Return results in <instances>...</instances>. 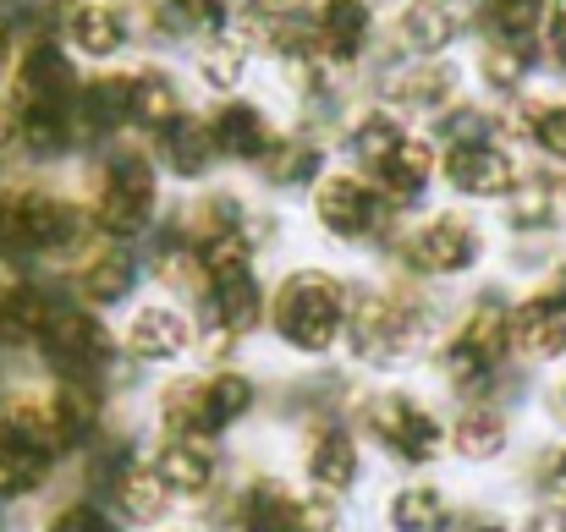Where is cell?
<instances>
[{"instance_id": "43", "label": "cell", "mask_w": 566, "mask_h": 532, "mask_svg": "<svg viewBox=\"0 0 566 532\" xmlns=\"http://www.w3.org/2000/svg\"><path fill=\"white\" fill-rule=\"evenodd\" d=\"M440 138H446V149H457V143H484V138H495V116H490V110H473V105H451V110L440 116Z\"/></svg>"}, {"instance_id": "20", "label": "cell", "mask_w": 566, "mask_h": 532, "mask_svg": "<svg viewBox=\"0 0 566 532\" xmlns=\"http://www.w3.org/2000/svg\"><path fill=\"white\" fill-rule=\"evenodd\" d=\"M133 286H138V253L127 242H111V247L88 253L83 269H77V302L94 308V313L99 308H122L133 297Z\"/></svg>"}, {"instance_id": "6", "label": "cell", "mask_w": 566, "mask_h": 532, "mask_svg": "<svg viewBox=\"0 0 566 532\" xmlns=\"http://www.w3.org/2000/svg\"><path fill=\"white\" fill-rule=\"evenodd\" d=\"M155 198H160V177L144 155H133V149L111 155L105 171H99V187H94V209H88L94 231H105L111 242L144 236L149 220H155Z\"/></svg>"}, {"instance_id": "51", "label": "cell", "mask_w": 566, "mask_h": 532, "mask_svg": "<svg viewBox=\"0 0 566 532\" xmlns=\"http://www.w3.org/2000/svg\"><path fill=\"white\" fill-rule=\"evenodd\" d=\"M160 532H192V528H160Z\"/></svg>"}, {"instance_id": "31", "label": "cell", "mask_w": 566, "mask_h": 532, "mask_svg": "<svg viewBox=\"0 0 566 532\" xmlns=\"http://www.w3.org/2000/svg\"><path fill=\"white\" fill-rule=\"evenodd\" d=\"M77 127L94 138H111L133 127V77H94L77 94Z\"/></svg>"}, {"instance_id": "27", "label": "cell", "mask_w": 566, "mask_h": 532, "mask_svg": "<svg viewBox=\"0 0 566 532\" xmlns=\"http://www.w3.org/2000/svg\"><path fill=\"white\" fill-rule=\"evenodd\" d=\"M434 166H440V160H434V149H429L423 138H412V132H407V138L385 155V166L375 171V181H379V192L401 209V203H418V198H423V187L434 181Z\"/></svg>"}, {"instance_id": "37", "label": "cell", "mask_w": 566, "mask_h": 532, "mask_svg": "<svg viewBox=\"0 0 566 532\" xmlns=\"http://www.w3.org/2000/svg\"><path fill=\"white\" fill-rule=\"evenodd\" d=\"M556 214H562V187H556L551 177H523L517 181V192L506 198V220H512V231H551Z\"/></svg>"}, {"instance_id": "11", "label": "cell", "mask_w": 566, "mask_h": 532, "mask_svg": "<svg viewBox=\"0 0 566 532\" xmlns=\"http://www.w3.org/2000/svg\"><path fill=\"white\" fill-rule=\"evenodd\" d=\"M94 500H105L111 506V517L122 522V528H138V532H160L166 528V517H171V489L160 483V472L149 467V456L138 450L133 461H122L99 489H94Z\"/></svg>"}, {"instance_id": "49", "label": "cell", "mask_w": 566, "mask_h": 532, "mask_svg": "<svg viewBox=\"0 0 566 532\" xmlns=\"http://www.w3.org/2000/svg\"><path fill=\"white\" fill-rule=\"evenodd\" d=\"M11 39H17V28L0 17V66H6V55H11Z\"/></svg>"}, {"instance_id": "5", "label": "cell", "mask_w": 566, "mask_h": 532, "mask_svg": "<svg viewBox=\"0 0 566 532\" xmlns=\"http://www.w3.org/2000/svg\"><path fill=\"white\" fill-rule=\"evenodd\" d=\"M33 352H39L44 373H50L55 384H111V379H116V362H122L116 336H111L105 319H99L94 308H83V302H61Z\"/></svg>"}, {"instance_id": "8", "label": "cell", "mask_w": 566, "mask_h": 532, "mask_svg": "<svg viewBox=\"0 0 566 532\" xmlns=\"http://www.w3.org/2000/svg\"><path fill=\"white\" fill-rule=\"evenodd\" d=\"M407 247V269L429 275V280H457L484 258V236L468 214H434L429 225H418L412 236H401Z\"/></svg>"}, {"instance_id": "7", "label": "cell", "mask_w": 566, "mask_h": 532, "mask_svg": "<svg viewBox=\"0 0 566 532\" xmlns=\"http://www.w3.org/2000/svg\"><path fill=\"white\" fill-rule=\"evenodd\" d=\"M303 489L325 494V500H347L358 483H364V445H358V428L347 417H319V423H303Z\"/></svg>"}, {"instance_id": "2", "label": "cell", "mask_w": 566, "mask_h": 532, "mask_svg": "<svg viewBox=\"0 0 566 532\" xmlns=\"http://www.w3.org/2000/svg\"><path fill=\"white\" fill-rule=\"evenodd\" d=\"M347 308H353V286L331 269H292L275 291H270V336L292 357H331L347 341Z\"/></svg>"}, {"instance_id": "9", "label": "cell", "mask_w": 566, "mask_h": 532, "mask_svg": "<svg viewBox=\"0 0 566 532\" xmlns=\"http://www.w3.org/2000/svg\"><path fill=\"white\" fill-rule=\"evenodd\" d=\"M390 198L369 187L364 177H331L314 192V214L336 242H369V236H390Z\"/></svg>"}, {"instance_id": "4", "label": "cell", "mask_w": 566, "mask_h": 532, "mask_svg": "<svg viewBox=\"0 0 566 532\" xmlns=\"http://www.w3.org/2000/svg\"><path fill=\"white\" fill-rule=\"evenodd\" d=\"M358 439H369L379 456H390L396 467H434L451 439H446V417L418 395V390H401V384H385V390H369L358 401Z\"/></svg>"}, {"instance_id": "15", "label": "cell", "mask_w": 566, "mask_h": 532, "mask_svg": "<svg viewBox=\"0 0 566 532\" xmlns=\"http://www.w3.org/2000/svg\"><path fill=\"white\" fill-rule=\"evenodd\" d=\"M94 231V214L55 198V192H22V247L28 253H72Z\"/></svg>"}, {"instance_id": "3", "label": "cell", "mask_w": 566, "mask_h": 532, "mask_svg": "<svg viewBox=\"0 0 566 532\" xmlns=\"http://www.w3.org/2000/svg\"><path fill=\"white\" fill-rule=\"evenodd\" d=\"M434 319L423 308V297L401 291V286H353V308H347V357L358 368H401L429 347Z\"/></svg>"}, {"instance_id": "24", "label": "cell", "mask_w": 566, "mask_h": 532, "mask_svg": "<svg viewBox=\"0 0 566 532\" xmlns=\"http://www.w3.org/2000/svg\"><path fill=\"white\" fill-rule=\"evenodd\" d=\"M55 291L44 280H11L6 297H0V347L22 352V347H39L44 324L55 319Z\"/></svg>"}, {"instance_id": "36", "label": "cell", "mask_w": 566, "mask_h": 532, "mask_svg": "<svg viewBox=\"0 0 566 532\" xmlns=\"http://www.w3.org/2000/svg\"><path fill=\"white\" fill-rule=\"evenodd\" d=\"M264 177L275 187H314L325 177V149L319 138H275V149L264 155Z\"/></svg>"}, {"instance_id": "44", "label": "cell", "mask_w": 566, "mask_h": 532, "mask_svg": "<svg viewBox=\"0 0 566 532\" xmlns=\"http://www.w3.org/2000/svg\"><path fill=\"white\" fill-rule=\"evenodd\" d=\"M198 220H203L198 236H209V231H242V225H248V209H242L237 192H209L203 209H198Z\"/></svg>"}, {"instance_id": "45", "label": "cell", "mask_w": 566, "mask_h": 532, "mask_svg": "<svg viewBox=\"0 0 566 532\" xmlns=\"http://www.w3.org/2000/svg\"><path fill=\"white\" fill-rule=\"evenodd\" d=\"M539 44H545L551 66H556V72H566V0H556V6H551V22H545V39H539Z\"/></svg>"}, {"instance_id": "13", "label": "cell", "mask_w": 566, "mask_h": 532, "mask_svg": "<svg viewBox=\"0 0 566 532\" xmlns=\"http://www.w3.org/2000/svg\"><path fill=\"white\" fill-rule=\"evenodd\" d=\"M149 467L160 472V483L182 506H203L220 489V450L214 445H198V439H155Z\"/></svg>"}, {"instance_id": "35", "label": "cell", "mask_w": 566, "mask_h": 532, "mask_svg": "<svg viewBox=\"0 0 566 532\" xmlns=\"http://www.w3.org/2000/svg\"><path fill=\"white\" fill-rule=\"evenodd\" d=\"M203 390H209V412H214V423H220V434H231L237 423H248L253 412H259V384H253V373H242V368H209L203 373Z\"/></svg>"}, {"instance_id": "40", "label": "cell", "mask_w": 566, "mask_h": 532, "mask_svg": "<svg viewBox=\"0 0 566 532\" xmlns=\"http://www.w3.org/2000/svg\"><path fill=\"white\" fill-rule=\"evenodd\" d=\"M39 532H127V528L111 517L105 500H94V494H72V500H61V506L44 517V528Z\"/></svg>"}, {"instance_id": "16", "label": "cell", "mask_w": 566, "mask_h": 532, "mask_svg": "<svg viewBox=\"0 0 566 532\" xmlns=\"http://www.w3.org/2000/svg\"><path fill=\"white\" fill-rule=\"evenodd\" d=\"M446 439H451V456L468 461V467H490L512 450V417L501 401H468L451 412L446 423Z\"/></svg>"}, {"instance_id": "1", "label": "cell", "mask_w": 566, "mask_h": 532, "mask_svg": "<svg viewBox=\"0 0 566 532\" xmlns=\"http://www.w3.org/2000/svg\"><path fill=\"white\" fill-rule=\"evenodd\" d=\"M506 362H512V302L484 291L457 319V330L440 341L434 368H440L446 390L468 406V401H495V390L506 379Z\"/></svg>"}, {"instance_id": "48", "label": "cell", "mask_w": 566, "mask_h": 532, "mask_svg": "<svg viewBox=\"0 0 566 532\" xmlns=\"http://www.w3.org/2000/svg\"><path fill=\"white\" fill-rule=\"evenodd\" d=\"M457 532H517V528H506V522H495V517H473V522H462Z\"/></svg>"}, {"instance_id": "25", "label": "cell", "mask_w": 566, "mask_h": 532, "mask_svg": "<svg viewBox=\"0 0 566 532\" xmlns=\"http://www.w3.org/2000/svg\"><path fill=\"white\" fill-rule=\"evenodd\" d=\"M457 33H462V22H457V6H446V0H407L396 11V44L412 55L434 61L457 44Z\"/></svg>"}, {"instance_id": "10", "label": "cell", "mask_w": 566, "mask_h": 532, "mask_svg": "<svg viewBox=\"0 0 566 532\" xmlns=\"http://www.w3.org/2000/svg\"><path fill=\"white\" fill-rule=\"evenodd\" d=\"M188 352H198V319L171 308V302H144L133 308L127 330H122V357L144 362V368H171Z\"/></svg>"}, {"instance_id": "19", "label": "cell", "mask_w": 566, "mask_h": 532, "mask_svg": "<svg viewBox=\"0 0 566 532\" xmlns=\"http://www.w3.org/2000/svg\"><path fill=\"white\" fill-rule=\"evenodd\" d=\"M61 472V456H50L44 445L0 428V506H28L39 500Z\"/></svg>"}, {"instance_id": "52", "label": "cell", "mask_w": 566, "mask_h": 532, "mask_svg": "<svg viewBox=\"0 0 566 532\" xmlns=\"http://www.w3.org/2000/svg\"><path fill=\"white\" fill-rule=\"evenodd\" d=\"M446 6H457V0H446Z\"/></svg>"}, {"instance_id": "26", "label": "cell", "mask_w": 566, "mask_h": 532, "mask_svg": "<svg viewBox=\"0 0 566 532\" xmlns=\"http://www.w3.org/2000/svg\"><path fill=\"white\" fill-rule=\"evenodd\" d=\"M61 28H66L72 50L88 55V61H111V55H122V44H127V22H122V11L105 6V0H72Z\"/></svg>"}, {"instance_id": "34", "label": "cell", "mask_w": 566, "mask_h": 532, "mask_svg": "<svg viewBox=\"0 0 566 532\" xmlns=\"http://www.w3.org/2000/svg\"><path fill=\"white\" fill-rule=\"evenodd\" d=\"M253 275V242L242 231H209L198 236V280L203 286H231Z\"/></svg>"}, {"instance_id": "22", "label": "cell", "mask_w": 566, "mask_h": 532, "mask_svg": "<svg viewBox=\"0 0 566 532\" xmlns=\"http://www.w3.org/2000/svg\"><path fill=\"white\" fill-rule=\"evenodd\" d=\"M209 132H214V149L237 166H259L275 149V132H270L264 110L248 105V99H220L214 116H209Z\"/></svg>"}, {"instance_id": "38", "label": "cell", "mask_w": 566, "mask_h": 532, "mask_svg": "<svg viewBox=\"0 0 566 532\" xmlns=\"http://www.w3.org/2000/svg\"><path fill=\"white\" fill-rule=\"evenodd\" d=\"M523 138L539 143V155L562 160L566 166V99H534V105H517V121H512Z\"/></svg>"}, {"instance_id": "30", "label": "cell", "mask_w": 566, "mask_h": 532, "mask_svg": "<svg viewBox=\"0 0 566 532\" xmlns=\"http://www.w3.org/2000/svg\"><path fill=\"white\" fill-rule=\"evenodd\" d=\"M188 116V105H182V88H177V77L171 72H160V66H144V72H133V127H144V132H166V127H177Z\"/></svg>"}, {"instance_id": "33", "label": "cell", "mask_w": 566, "mask_h": 532, "mask_svg": "<svg viewBox=\"0 0 566 532\" xmlns=\"http://www.w3.org/2000/svg\"><path fill=\"white\" fill-rule=\"evenodd\" d=\"M11 121H17V143L33 155V160H61L72 149V110H44V105H11Z\"/></svg>"}, {"instance_id": "17", "label": "cell", "mask_w": 566, "mask_h": 532, "mask_svg": "<svg viewBox=\"0 0 566 532\" xmlns=\"http://www.w3.org/2000/svg\"><path fill=\"white\" fill-rule=\"evenodd\" d=\"M512 357L523 362H562L566 357V302L556 291H534L512 302Z\"/></svg>"}, {"instance_id": "50", "label": "cell", "mask_w": 566, "mask_h": 532, "mask_svg": "<svg viewBox=\"0 0 566 532\" xmlns=\"http://www.w3.org/2000/svg\"><path fill=\"white\" fill-rule=\"evenodd\" d=\"M545 291H556V297H562V302H566V264H562V269H556V275H551V286H545Z\"/></svg>"}, {"instance_id": "41", "label": "cell", "mask_w": 566, "mask_h": 532, "mask_svg": "<svg viewBox=\"0 0 566 532\" xmlns=\"http://www.w3.org/2000/svg\"><path fill=\"white\" fill-rule=\"evenodd\" d=\"M198 77H203L214 94H231V88L248 77V44H242L237 33H231V39L220 33V39L203 50V61H198Z\"/></svg>"}, {"instance_id": "39", "label": "cell", "mask_w": 566, "mask_h": 532, "mask_svg": "<svg viewBox=\"0 0 566 532\" xmlns=\"http://www.w3.org/2000/svg\"><path fill=\"white\" fill-rule=\"evenodd\" d=\"M401 138H407V127H401V116H396V110H369V116L353 127V138H347V143H353V155H358L369 171H379V166H385V155H390Z\"/></svg>"}, {"instance_id": "28", "label": "cell", "mask_w": 566, "mask_h": 532, "mask_svg": "<svg viewBox=\"0 0 566 532\" xmlns=\"http://www.w3.org/2000/svg\"><path fill=\"white\" fill-rule=\"evenodd\" d=\"M545 22H551V0H484V33H490V44H506V50L534 55L539 39H545Z\"/></svg>"}, {"instance_id": "18", "label": "cell", "mask_w": 566, "mask_h": 532, "mask_svg": "<svg viewBox=\"0 0 566 532\" xmlns=\"http://www.w3.org/2000/svg\"><path fill=\"white\" fill-rule=\"evenodd\" d=\"M155 423H160V439H198V445H214V439H220V423H214V412H209L203 373H182V379L160 384V395H155Z\"/></svg>"}, {"instance_id": "14", "label": "cell", "mask_w": 566, "mask_h": 532, "mask_svg": "<svg viewBox=\"0 0 566 532\" xmlns=\"http://www.w3.org/2000/svg\"><path fill=\"white\" fill-rule=\"evenodd\" d=\"M446 181L462 192V198H512L517 192V160L495 143V138H484V143H457V149H446Z\"/></svg>"}, {"instance_id": "42", "label": "cell", "mask_w": 566, "mask_h": 532, "mask_svg": "<svg viewBox=\"0 0 566 532\" xmlns=\"http://www.w3.org/2000/svg\"><path fill=\"white\" fill-rule=\"evenodd\" d=\"M528 61H534V55H523V50L484 44V55H479V77H484L490 94H523V83H528Z\"/></svg>"}, {"instance_id": "47", "label": "cell", "mask_w": 566, "mask_h": 532, "mask_svg": "<svg viewBox=\"0 0 566 532\" xmlns=\"http://www.w3.org/2000/svg\"><path fill=\"white\" fill-rule=\"evenodd\" d=\"M517 532H566V506H551V500H539L528 517H523V528Z\"/></svg>"}, {"instance_id": "29", "label": "cell", "mask_w": 566, "mask_h": 532, "mask_svg": "<svg viewBox=\"0 0 566 532\" xmlns=\"http://www.w3.org/2000/svg\"><path fill=\"white\" fill-rule=\"evenodd\" d=\"M160 160H166V171L182 181H198L214 171V160H220V149H214V132H209V121H198V116H182L177 127H166L160 138Z\"/></svg>"}, {"instance_id": "46", "label": "cell", "mask_w": 566, "mask_h": 532, "mask_svg": "<svg viewBox=\"0 0 566 532\" xmlns=\"http://www.w3.org/2000/svg\"><path fill=\"white\" fill-rule=\"evenodd\" d=\"M539 489H545L551 506H566V445L545 456V467H539Z\"/></svg>"}, {"instance_id": "12", "label": "cell", "mask_w": 566, "mask_h": 532, "mask_svg": "<svg viewBox=\"0 0 566 532\" xmlns=\"http://www.w3.org/2000/svg\"><path fill=\"white\" fill-rule=\"evenodd\" d=\"M77 94H83V83L72 77L66 50H55L44 39L28 44V55H22L17 77H11V105H44V110H72L77 116Z\"/></svg>"}, {"instance_id": "23", "label": "cell", "mask_w": 566, "mask_h": 532, "mask_svg": "<svg viewBox=\"0 0 566 532\" xmlns=\"http://www.w3.org/2000/svg\"><path fill=\"white\" fill-rule=\"evenodd\" d=\"M385 528L390 532H457V506L440 483L429 478H412V483H396L385 494Z\"/></svg>"}, {"instance_id": "32", "label": "cell", "mask_w": 566, "mask_h": 532, "mask_svg": "<svg viewBox=\"0 0 566 532\" xmlns=\"http://www.w3.org/2000/svg\"><path fill=\"white\" fill-rule=\"evenodd\" d=\"M451 94H457V72L440 66V61H423V66H407V72L385 77L390 110H446Z\"/></svg>"}, {"instance_id": "21", "label": "cell", "mask_w": 566, "mask_h": 532, "mask_svg": "<svg viewBox=\"0 0 566 532\" xmlns=\"http://www.w3.org/2000/svg\"><path fill=\"white\" fill-rule=\"evenodd\" d=\"M369 33H375V6L369 0H319L314 11V44L331 66L342 61H358L369 50Z\"/></svg>"}]
</instances>
